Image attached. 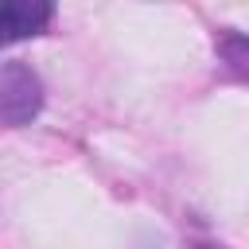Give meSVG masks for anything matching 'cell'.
Listing matches in <instances>:
<instances>
[{"label": "cell", "instance_id": "obj_1", "mask_svg": "<svg viewBox=\"0 0 249 249\" xmlns=\"http://www.w3.org/2000/svg\"><path fill=\"white\" fill-rule=\"evenodd\" d=\"M43 105V86L23 62H4L0 70V121L4 124H27Z\"/></svg>", "mask_w": 249, "mask_h": 249}, {"label": "cell", "instance_id": "obj_2", "mask_svg": "<svg viewBox=\"0 0 249 249\" xmlns=\"http://www.w3.org/2000/svg\"><path fill=\"white\" fill-rule=\"evenodd\" d=\"M54 8L47 0H4V16H0V31L4 43H16L23 35H35L51 23Z\"/></svg>", "mask_w": 249, "mask_h": 249}, {"label": "cell", "instance_id": "obj_3", "mask_svg": "<svg viewBox=\"0 0 249 249\" xmlns=\"http://www.w3.org/2000/svg\"><path fill=\"white\" fill-rule=\"evenodd\" d=\"M218 54L226 58V66H230L241 82H249V35H222Z\"/></svg>", "mask_w": 249, "mask_h": 249}]
</instances>
